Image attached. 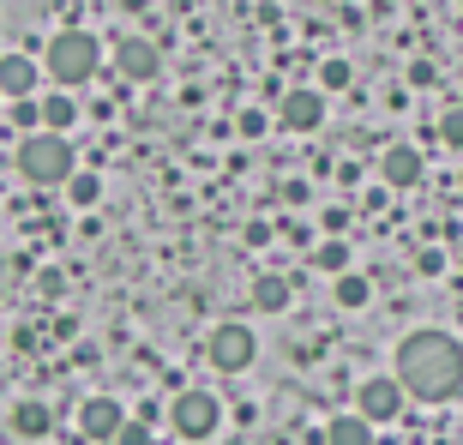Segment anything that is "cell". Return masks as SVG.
Wrapping results in <instances>:
<instances>
[{
  "label": "cell",
  "mask_w": 463,
  "mask_h": 445,
  "mask_svg": "<svg viewBox=\"0 0 463 445\" xmlns=\"http://www.w3.org/2000/svg\"><path fill=\"white\" fill-rule=\"evenodd\" d=\"M397 385L421 403H446L463 392V343L451 331H410L397 343Z\"/></svg>",
  "instance_id": "1"
},
{
  "label": "cell",
  "mask_w": 463,
  "mask_h": 445,
  "mask_svg": "<svg viewBox=\"0 0 463 445\" xmlns=\"http://www.w3.org/2000/svg\"><path fill=\"white\" fill-rule=\"evenodd\" d=\"M18 175L31 187H67L79 175V151L67 145V133H31L18 138Z\"/></svg>",
  "instance_id": "2"
},
{
  "label": "cell",
  "mask_w": 463,
  "mask_h": 445,
  "mask_svg": "<svg viewBox=\"0 0 463 445\" xmlns=\"http://www.w3.org/2000/svg\"><path fill=\"white\" fill-rule=\"evenodd\" d=\"M97 67H103V49H97V36H90V31H54L49 49H43V72H49L61 90L90 85Z\"/></svg>",
  "instance_id": "3"
},
{
  "label": "cell",
  "mask_w": 463,
  "mask_h": 445,
  "mask_svg": "<svg viewBox=\"0 0 463 445\" xmlns=\"http://www.w3.org/2000/svg\"><path fill=\"white\" fill-rule=\"evenodd\" d=\"M169 421H175V433H181V440H211V433H217V421H223V403L193 385V392H181L169 403Z\"/></svg>",
  "instance_id": "4"
},
{
  "label": "cell",
  "mask_w": 463,
  "mask_h": 445,
  "mask_svg": "<svg viewBox=\"0 0 463 445\" xmlns=\"http://www.w3.org/2000/svg\"><path fill=\"white\" fill-rule=\"evenodd\" d=\"M205 355H211V367H217V374H247V367H253V355H259V337L247 326H235V319H229V326H217L205 337Z\"/></svg>",
  "instance_id": "5"
},
{
  "label": "cell",
  "mask_w": 463,
  "mask_h": 445,
  "mask_svg": "<svg viewBox=\"0 0 463 445\" xmlns=\"http://www.w3.org/2000/svg\"><path fill=\"white\" fill-rule=\"evenodd\" d=\"M403 397H410V392H403L397 379H385V374H379V379H361V392H355V415H361V421H373V428H379V421H397Z\"/></svg>",
  "instance_id": "6"
},
{
  "label": "cell",
  "mask_w": 463,
  "mask_h": 445,
  "mask_svg": "<svg viewBox=\"0 0 463 445\" xmlns=\"http://www.w3.org/2000/svg\"><path fill=\"white\" fill-rule=\"evenodd\" d=\"M156 67H163L156 43H145V36H120V43H115V72L127 79V85H151Z\"/></svg>",
  "instance_id": "7"
},
{
  "label": "cell",
  "mask_w": 463,
  "mask_h": 445,
  "mask_svg": "<svg viewBox=\"0 0 463 445\" xmlns=\"http://www.w3.org/2000/svg\"><path fill=\"white\" fill-rule=\"evenodd\" d=\"M79 428H85V440L115 445L120 428H127V410H120V397H85V410H79Z\"/></svg>",
  "instance_id": "8"
},
{
  "label": "cell",
  "mask_w": 463,
  "mask_h": 445,
  "mask_svg": "<svg viewBox=\"0 0 463 445\" xmlns=\"http://www.w3.org/2000/svg\"><path fill=\"white\" fill-rule=\"evenodd\" d=\"M36 79H43V61H31V54H0V97L24 103V97H36Z\"/></svg>",
  "instance_id": "9"
},
{
  "label": "cell",
  "mask_w": 463,
  "mask_h": 445,
  "mask_svg": "<svg viewBox=\"0 0 463 445\" xmlns=\"http://www.w3.org/2000/svg\"><path fill=\"white\" fill-rule=\"evenodd\" d=\"M277 120H283L289 133H319V120H326V97H319V90H289Z\"/></svg>",
  "instance_id": "10"
},
{
  "label": "cell",
  "mask_w": 463,
  "mask_h": 445,
  "mask_svg": "<svg viewBox=\"0 0 463 445\" xmlns=\"http://www.w3.org/2000/svg\"><path fill=\"white\" fill-rule=\"evenodd\" d=\"M421 169H428V163H421L415 145H392V151L379 156V181H385V187H415Z\"/></svg>",
  "instance_id": "11"
},
{
  "label": "cell",
  "mask_w": 463,
  "mask_h": 445,
  "mask_svg": "<svg viewBox=\"0 0 463 445\" xmlns=\"http://www.w3.org/2000/svg\"><path fill=\"white\" fill-rule=\"evenodd\" d=\"M49 428H54V410L43 403V397H18L13 403V433L18 440H43Z\"/></svg>",
  "instance_id": "12"
},
{
  "label": "cell",
  "mask_w": 463,
  "mask_h": 445,
  "mask_svg": "<svg viewBox=\"0 0 463 445\" xmlns=\"http://www.w3.org/2000/svg\"><path fill=\"white\" fill-rule=\"evenodd\" d=\"M253 308L259 313H283L289 308V277H277V271L253 277Z\"/></svg>",
  "instance_id": "13"
},
{
  "label": "cell",
  "mask_w": 463,
  "mask_h": 445,
  "mask_svg": "<svg viewBox=\"0 0 463 445\" xmlns=\"http://www.w3.org/2000/svg\"><path fill=\"white\" fill-rule=\"evenodd\" d=\"M72 120H79V103H72L67 90H54V97H43V133H67Z\"/></svg>",
  "instance_id": "14"
},
{
  "label": "cell",
  "mask_w": 463,
  "mask_h": 445,
  "mask_svg": "<svg viewBox=\"0 0 463 445\" xmlns=\"http://www.w3.org/2000/svg\"><path fill=\"white\" fill-rule=\"evenodd\" d=\"M326 445H373V421H361V415H337L326 433Z\"/></svg>",
  "instance_id": "15"
},
{
  "label": "cell",
  "mask_w": 463,
  "mask_h": 445,
  "mask_svg": "<svg viewBox=\"0 0 463 445\" xmlns=\"http://www.w3.org/2000/svg\"><path fill=\"white\" fill-rule=\"evenodd\" d=\"M367 301H373V283H367L361 271H344V277H337V308L355 313V308H367Z\"/></svg>",
  "instance_id": "16"
},
{
  "label": "cell",
  "mask_w": 463,
  "mask_h": 445,
  "mask_svg": "<svg viewBox=\"0 0 463 445\" xmlns=\"http://www.w3.org/2000/svg\"><path fill=\"white\" fill-rule=\"evenodd\" d=\"M313 265H319V271H337V277H344V271H349V247H344V241H326V247L313 253Z\"/></svg>",
  "instance_id": "17"
},
{
  "label": "cell",
  "mask_w": 463,
  "mask_h": 445,
  "mask_svg": "<svg viewBox=\"0 0 463 445\" xmlns=\"http://www.w3.org/2000/svg\"><path fill=\"white\" fill-rule=\"evenodd\" d=\"M67 193H72V205H97V199H103V181H97V175H72Z\"/></svg>",
  "instance_id": "18"
},
{
  "label": "cell",
  "mask_w": 463,
  "mask_h": 445,
  "mask_svg": "<svg viewBox=\"0 0 463 445\" xmlns=\"http://www.w3.org/2000/svg\"><path fill=\"white\" fill-rule=\"evenodd\" d=\"M13 127H24V138H31V133H43V103H36V97L13 103Z\"/></svg>",
  "instance_id": "19"
},
{
  "label": "cell",
  "mask_w": 463,
  "mask_h": 445,
  "mask_svg": "<svg viewBox=\"0 0 463 445\" xmlns=\"http://www.w3.org/2000/svg\"><path fill=\"white\" fill-rule=\"evenodd\" d=\"M349 79H355L349 61H319V85H326V90H349Z\"/></svg>",
  "instance_id": "20"
},
{
  "label": "cell",
  "mask_w": 463,
  "mask_h": 445,
  "mask_svg": "<svg viewBox=\"0 0 463 445\" xmlns=\"http://www.w3.org/2000/svg\"><path fill=\"white\" fill-rule=\"evenodd\" d=\"M439 138H446L451 151H463V109H446V115H439Z\"/></svg>",
  "instance_id": "21"
},
{
  "label": "cell",
  "mask_w": 463,
  "mask_h": 445,
  "mask_svg": "<svg viewBox=\"0 0 463 445\" xmlns=\"http://www.w3.org/2000/svg\"><path fill=\"white\" fill-rule=\"evenodd\" d=\"M115 445H151V428H145V421H127Z\"/></svg>",
  "instance_id": "22"
},
{
  "label": "cell",
  "mask_w": 463,
  "mask_h": 445,
  "mask_svg": "<svg viewBox=\"0 0 463 445\" xmlns=\"http://www.w3.org/2000/svg\"><path fill=\"white\" fill-rule=\"evenodd\" d=\"M241 133L259 138V133H265V115H259V109H247V115H241Z\"/></svg>",
  "instance_id": "23"
}]
</instances>
